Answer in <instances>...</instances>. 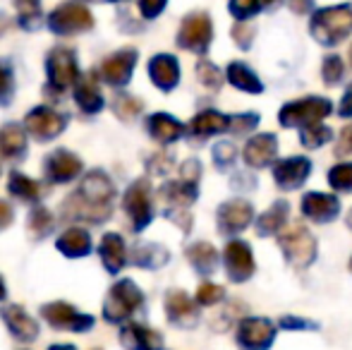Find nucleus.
Listing matches in <instances>:
<instances>
[{
	"instance_id": "11",
	"label": "nucleus",
	"mask_w": 352,
	"mask_h": 350,
	"mask_svg": "<svg viewBox=\"0 0 352 350\" xmlns=\"http://www.w3.org/2000/svg\"><path fill=\"white\" fill-rule=\"evenodd\" d=\"M41 317L46 319L51 327L56 329H65V331H87V329L94 327V317L89 314H82L77 307L67 303H48L41 307Z\"/></svg>"
},
{
	"instance_id": "48",
	"label": "nucleus",
	"mask_w": 352,
	"mask_h": 350,
	"mask_svg": "<svg viewBox=\"0 0 352 350\" xmlns=\"http://www.w3.org/2000/svg\"><path fill=\"white\" fill-rule=\"evenodd\" d=\"M166 3H168V0H140V10H142V14L146 19H153V17H158V14L163 12Z\"/></svg>"
},
{
	"instance_id": "29",
	"label": "nucleus",
	"mask_w": 352,
	"mask_h": 350,
	"mask_svg": "<svg viewBox=\"0 0 352 350\" xmlns=\"http://www.w3.org/2000/svg\"><path fill=\"white\" fill-rule=\"evenodd\" d=\"M0 154L5 159H22L27 154V135H24V127L8 122V125L0 127Z\"/></svg>"
},
{
	"instance_id": "58",
	"label": "nucleus",
	"mask_w": 352,
	"mask_h": 350,
	"mask_svg": "<svg viewBox=\"0 0 352 350\" xmlns=\"http://www.w3.org/2000/svg\"><path fill=\"white\" fill-rule=\"evenodd\" d=\"M350 61H352V48H350Z\"/></svg>"
},
{
	"instance_id": "44",
	"label": "nucleus",
	"mask_w": 352,
	"mask_h": 350,
	"mask_svg": "<svg viewBox=\"0 0 352 350\" xmlns=\"http://www.w3.org/2000/svg\"><path fill=\"white\" fill-rule=\"evenodd\" d=\"M14 96V77L5 63H0V106H8Z\"/></svg>"
},
{
	"instance_id": "32",
	"label": "nucleus",
	"mask_w": 352,
	"mask_h": 350,
	"mask_svg": "<svg viewBox=\"0 0 352 350\" xmlns=\"http://www.w3.org/2000/svg\"><path fill=\"white\" fill-rule=\"evenodd\" d=\"M228 80H230L232 87L242 89V91H247V94H261L264 91L261 80L245 65V63H230V65H228Z\"/></svg>"
},
{
	"instance_id": "16",
	"label": "nucleus",
	"mask_w": 352,
	"mask_h": 350,
	"mask_svg": "<svg viewBox=\"0 0 352 350\" xmlns=\"http://www.w3.org/2000/svg\"><path fill=\"white\" fill-rule=\"evenodd\" d=\"M309 173H311V161L305 159V156L283 159L274 166V180L280 190H297V187L305 185Z\"/></svg>"
},
{
	"instance_id": "17",
	"label": "nucleus",
	"mask_w": 352,
	"mask_h": 350,
	"mask_svg": "<svg viewBox=\"0 0 352 350\" xmlns=\"http://www.w3.org/2000/svg\"><path fill=\"white\" fill-rule=\"evenodd\" d=\"M276 154H278V137L271 135V132H264V135H256L247 142L245 151V164L250 168H266L276 161Z\"/></svg>"
},
{
	"instance_id": "53",
	"label": "nucleus",
	"mask_w": 352,
	"mask_h": 350,
	"mask_svg": "<svg viewBox=\"0 0 352 350\" xmlns=\"http://www.w3.org/2000/svg\"><path fill=\"white\" fill-rule=\"evenodd\" d=\"M338 113H340L343 118H350V116H352V85L348 87V91L343 94V101H340Z\"/></svg>"
},
{
	"instance_id": "6",
	"label": "nucleus",
	"mask_w": 352,
	"mask_h": 350,
	"mask_svg": "<svg viewBox=\"0 0 352 350\" xmlns=\"http://www.w3.org/2000/svg\"><path fill=\"white\" fill-rule=\"evenodd\" d=\"M122 209L130 216L132 230H144L153 219V201H151V182L148 180H135L125 192Z\"/></svg>"
},
{
	"instance_id": "4",
	"label": "nucleus",
	"mask_w": 352,
	"mask_h": 350,
	"mask_svg": "<svg viewBox=\"0 0 352 350\" xmlns=\"http://www.w3.org/2000/svg\"><path fill=\"white\" fill-rule=\"evenodd\" d=\"M142 303H144V295L137 288L135 281L122 278L108 290V298L103 303V317L111 324H120L125 319H130L142 307Z\"/></svg>"
},
{
	"instance_id": "41",
	"label": "nucleus",
	"mask_w": 352,
	"mask_h": 350,
	"mask_svg": "<svg viewBox=\"0 0 352 350\" xmlns=\"http://www.w3.org/2000/svg\"><path fill=\"white\" fill-rule=\"evenodd\" d=\"M235 156H237V149H235L232 142H218V144L213 146V161H216V166L221 171L230 168L232 161H235Z\"/></svg>"
},
{
	"instance_id": "40",
	"label": "nucleus",
	"mask_w": 352,
	"mask_h": 350,
	"mask_svg": "<svg viewBox=\"0 0 352 350\" xmlns=\"http://www.w3.org/2000/svg\"><path fill=\"white\" fill-rule=\"evenodd\" d=\"M197 77H199L201 85L206 89H211V91H218V89H221L223 75H221V70L209 61H201L199 65H197Z\"/></svg>"
},
{
	"instance_id": "13",
	"label": "nucleus",
	"mask_w": 352,
	"mask_h": 350,
	"mask_svg": "<svg viewBox=\"0 0 352 350\" xmlns=\"http://www.w3.org/2000/svg\"><path fill=\"white\" fill-rule=\"evenodd\" d=\"M218 230L223 235H237L252 223L254 219V206L245 199H230V201H223L218 206Z\"/></svg>"
},
{
	"instance_id": "18",
	"label": "nucleus",
	"mask_w": 352,
	"mask_h": 350,
	"mask_svg": "<svg viewBox=\"0 0 352 350\" xmlns=\"http://www.w3.org/2000/svg\"><path fill=\"white\" fill-rule=\"evenodd\" d=\"M166 314L170 319V324L182 329H192L199 322V314H197V303L182 290H170L166 295Z\"/></svg>"
},
{
	"instance_id": "3",
	"label": "nucleus",
	"mask_w": 352,
	"mask_h": 350,
	"mask_svg": "<svg viewBox=\"0 0 352 350\" xmlns=\"http://www.w3.org/2000/svg\"><path fill=\"white\" fill-rule=\"evenodd\" d=\"M333 106H331L329 98L321 96H307L300 101H290L280 108L278 120L283 127H311V125H321L326 116H331Z\"/></svg>"
},
{
	"instance_id": "54",
	"label": "nucleus",
	"mask_w": 352,
	"mask_h": 350,
	"mask_svg": "<svg viewBox=\"0 0 352 350\" xmlns=\"http://www.w3.org/2000/svg\"><path fill=\"white\" fill-rule=\"evenodd\" d=\"M290 8L295 10L297 14H307L311 10V0H290Z\"/></svg>"
},
{
	"instance_id": "9",
	"label": "nucleus",
	"mask_w": 352,
	"mask_h": 350,
	"mask_svg": "<svg viewBox=\"0 0 352 350\" xmlns=\"http://www.w3.org/2000/svg\"><path fill=\"white\" fill-rule=\"evenodd\" d=\"M213 36L211 19L206 12H195L190 17L182 19V27L177 32V46L187 48V51L195 53H206Z\"/></svg>"
},
{
	"instance_id": "22",
	"label": "nucleus",
	"mask_w": 352,
	"mask_h": 350,
	"mask_svg": "<svg viewBox=\"0 0 352 350\" xmlns=\"http://www.w3.org/2000/svg\"><path fill=\"white\" fill-rule=\"evenodd\" d=\"M0 314H3L5 324H8V329L12 331L14 338L29 343L38 336V324L24 312V307H19V305H8V307L0 309Z\"/></svg>"
},
{
	"instance_id": "24",
	"label": "nucleus",
	"mask_w": 352,
	"mask_h": 350,
	"mask_svg": "<svg viewBox=\"0 0 352 350\" xmlns=\"http://www.w3.org/2000/svg\"><path fill=\"white\" fill-rule=\"evenodd\" d=\"M230 125H232L230 116H223L218 111H201L199 116L192 118L187 132L192 137H211V135H221V132H230Z\"/></svg>"
},
{
	"instance_id": "47",
	"label": "nucleus",
	"mask_w": 352,
	"mask_h": 350,
	"mask_svg": "<svg viewBox=\"0 0 352 350\" xmlns=\"http://www.w3.org/2000/svg\"><path fill=\"white\" fill-rule=\"evenodd\" d=\"M199 175H201V164H199V161L190 159V161H185V164H182V168H180L182 180L197 182V185H199Z\"/></svg>"
},
{
	"instance_id": "12",
	"label": "nucleus",
	"mask_w": 352,
	"mask_h": 350,
	"mask_svg": "<svg viewBox=\"0 0 352 350\" xmlns=\"http://www.w3.org/2000/svg\"><path fill=\"white\" fill-rule=\"evenodd\" d=\"M24 130H27L34 140L48 142L65 130V118L58 111H53V108L38 106L27 113V118H24Z\"/></svg>"
},
{
	"instance_id": "28",
	"label": "nucleus",
	"mask_w": 352,
	"mask_h": 350,
	"mask_svg": "<svg viewBox=\"0 0 352 350\" xmlns=\"http://www.w3.org/2000/svg\"><path fill=\"white\" fill-rule=\"evenodd\" d=\"M56 248H58V252H63L65 257H72V259L87 257V254L91 252V235L84 228H70L56 240Z\"/></svg>"
},
{
	"instance_id": "31",
	"label": "nucleus",
	"mask_w": 352,
	"mask_h": 350,
	"mask_svg": "<svg viewBox=\"0 0 352 350\" xmlns=\"http://www.w3.org/2000/svg\"><path fill=\"white\" fill-rule=\"evenodd\" d=\"M287 211H290V206H287L285 199L274 201V206H269V209L256 219V230H259V235L278 233L287 221Z\"/></svg>"
},
{
	"instance_id": "39",
	"label": "nucleus",
	"mask_w": 352,
	"mask_h": 350,
	"mask_svg": "<svg viewBox=\"0 0 352 350\" xmlns=\"http://www.w3.org/2000/svg\"><path fill=\"white\" fill-rule=\"evenodd\" d=\"M329 182L338 192H352V164H338L329 171Z\"/></svg>"
},
{
	"instance_id": "26",
	"label": "nucleus",
	"mask_w": 352,
	"mask_h": 350,
	"mask_svg": "<svg viewBox=\"0 0 352 350\" xmlns=\"http://www.w3.org/2000/svg\"><path fill=\"white\" fill-rule=\"evenodd\" d=\"M98 254H101V262L111 274H120L122 266L127 264V250L125 240L118 233H106L98 245Z\"/></svg>"
},
{
	"instance_id": "7",
	"label": "nucleus",
	"mask_w": 352,
	"mask_h": 350,
	"mask_svg": "<svg viewBox=\"0 0 352 350\" xmlns=\"http://www.w3.org/2000/svg\"><path fill=\"white\" fill-rule=\"evenodd\" d=\"M94 27V17L84 5L79 3H63L60 8H56L48 17V29L53 34H79V32H89Z\"/></svg>"
},
{
	"instance_id": "55",
	"label": "nucleus",
	"mask_w": 352,
	"mask_h": 350,
	"mask_svg": "<svg viewBox=\"0 0 352 350\" xmlns=\"http://www.w3.org/2000/svg\"><path fill=\"white\" fill-rule=\"evenodd\" d=\"M48 350H77L74 346H67V343H58V346H51Z\"/></svg>"
},
{
	"instance_id": "23",
	"label": "nucleus",
	"mask_w": 352,
	"mask_h": 350,
	"mask_svg": "<svg viewBox=\"0 0 352 350\" xmlns=\"http://www.w3.org/2000/svg\"><path fill=\"white\" fill-rule=\"evenodd\" d=\"M74 101L84 113H98L103 108V94L98 87L96 72H87L74 85Z\"/></svg>"
},
{
	"instance_id": "15",
	"label": "nucleus",
	"mask_w": 352,
	"mask_h": 350,
	"mask_svg": "<svg viewBox=\"0 0 352 350\" xmlns=\"http://www.w3.org/2000/svg\"><path fill=\"white\" fill-rule=\"evenodd\" d=\"M137 63V51L135 48H125V51H118L113 56H108L101 63V77L111 87H125L132 77Z\"/></svg>"
},
{
	"instance_id": "42",
	"label": "nucleus",
	"mask_w": 352,
	"mask_h": 350,
	"mask_svg": "<svg viewBox=\"0 0 352 350\" xmlns=\"http://www.w3.org/2000/svg\"><path fill=\"white\" fill-rule=\"evenodd\" d=\"M226 290L223 285H216V283H201L199 290H197V303L204 305V307H211V305L221 303Z\"/></svg>"
},
{
	"instance_id": "8",
	"label": "nucleus",
	"mask_w": 352,
	"mask_h": 350,
	"mask_svg": "<svg viewBox=\"0 0 352 350\" xmlns=\"http://www.w3.org/2000/svg\"><path fill=\"white\" fill-rule=\"evenodd\" d=\"M46 70H48V85L56 89V91H65L72 85H77L79 80L77 58H74V51H70V48H56V51L48 53Z\"/></svg>"
},
{
	"instance_id": "51",
	"label": "nucleus",
	"mask_w": 352,
	"mask_h": 350,
	"mask_svg": "<svg viewBox=\"0 0 352 350\" xmlns=\"http://www.w3.org/2000/svg\"><path fill=\"white\" fill-rule=\"evenodd\" d=\"M12 206L8 204V201H3L0 199V230H5L10 223H12Z\"/></svg>"
},
{
	"instance_id": "10",
	"label": "nucleus",
	"mask_w": 352,
	"mask_h": 350,
	"mask_svg": "<svg viewBox=\"0 0 352 350\" xmlns=\"http://www.w3.org/2000/svg\"><path fill=\"white\" fill-rule=\"evenodd\" d=\"M276 341V327L264 317H247L237 327V346L242 350H269Z\"/></svg>"
},
{
	"instance_id": "27",
	"label": "nucleus",
	"mask_w": 352,
	"mask_h": 350,
	"mask_svg": "<svg viewBox=\"0 0 352 350\" xmlns=\"http://www.w3.org/2000/svg\"><path fill=\"white\" fill-rule=\"evenodd\" d=\"M146 130L156 142H161V144H170V142L177 140V137H182L185 127H182V122L177 120V118L168 116V113H153L146 122Z\"/></svg>"
},
{
	"instance_id": "45",
	"label": "nucleus",
	"mask_w": 352,
	"mask_h": 350,
	"mask_svg": "<svg viewBox=\"0 0 352 350\" xmlns=\"http://www.w3.org/2000/svg\"><path fill=\"white\" fill-rule=\"evenodd\" d=\"M256 122H259V116H256V113H242V116L232 118L230 132H235V135H245V132L254 130Z\"/></svg>"
},
{
	"instance_id": "50",
	"label": "nucleus",
	"mask_w": 352,
	"mask_h": 350,
	"mask_svg": "<svg viewBox=\"0 0 352 350\" xmlns=\"http://www.w3.org/2000/svg\"><path fill=\"white\" fill-rule=\"evenodd\" d=\"M148 171H151V173H158V175H163V173H168V171H170V159H168V156H163V154H158V156H153L151 161H148Z\"/></svg>"
},
{
	"instance_id": "20",
	"label": "nucleus",
	"mask_w": 352,
	"mask_h": 350,
	"mask_svg": "<svg viewBox=\"0 0 352 350\" xmlns=\"http://www.w3.org/2000/svg\"><path fill=\"white\" fill-rule=\"evenodd\" d=\"M43 171H46L48 180L60 185V182H70L82 173V161H79V156L72 154V151L58 149L46 159V168Z\"/></svg>"
},
{
	"instance_id": "2",
	"label": "nucleus",
	"mask_w": 352,
	"mask_h": 350,
	"mask_svg": "<svg viewBox=\"0 0 352 350\" xmlns=\"http://www.w3.org/2000/svg\"><path fill=\"white\" fill-rule=\"evenodd\" d=\"M352 32V8L338 5V8H324L311 17V36L324 46H336L345 41Z\"/></svg>"
},
{
	"instance_id": "36",
	"label": "nucleus",
	"mask_w": 352,
	"mask_h": 350,
	"mask_svg": "<svg viewBox=\"0 0 352 350\" xmlns=\"http://www.w3.org/2000/svg\"><path fill=\"white\" fill-rule=\"evenodd\" d=\"M53 228V214L48 209H43V206H38V209L32 211V216H29V230L34 233V238H46L48 233H51Z\"/></svg>"
},
{
	"instance_id": "21",
	"label": "nucleus",
	"mask_w": 352,
	"mask_h": 350,
	"mask_svg": "<svg viewBox=\"0 0 352 350\" xmlns=\"http://www.w3.org/2000/svg\"><path fill=\"white\" fill-rule=\"evenodd\" d=\"M148 77L158 89L163 91H173L180 82V65L173 56L168 53H161V56H153L151 63H148Z\"/></svg>"
},
{
	"instance_id": "35",
	"label": "nucleus",
	"mask_w": 352,
	"mask_h": 350,
	"mask_svg": "<svg viewBox=\"0 0 352 350\" xmlns=\"http://www.w3.org/2000/svg\"><path fill=\"white\" fill-rule=\"evenodd\" d=\"M14 8H17L19 24L24 29L36 27L38 17H41V0H14Z\"/></svg>"
},
{
	"instance_id": "57",
	"label": "nucleus",
	"mask_w": 352,
	"mask_h": 350,
	"mask_svg": "<svg viewBox=\"0 0 352 350\" xmlns=\"http://www.w3.org/2000/svg\"><path fill=\"white\" fill-rule=\"evenodd\" d=\"M348 228H352V209H350V214H348Z\"/></svg>"
},
{
	"instance_id": "52",
	"label": "nucleus",
	"mask_w": 352,
	"mask_h": 350,
	"mask_svg": "<svg viewBox=\"0 0 352 350\" xmlns=\"http://www.w3.org/2000/svg\"><path fill=\"white\" fill-rule=\"evenodd\" d=\"M280 324L285 329H314L316 324H311V322H305V319H297V317H283L280 319Z\"/></svg>"
},
{
	"instance_id": "49",
	"label": "nucleus",
	"mask_w": 352,
	"mask_h": 350,
	"mask_svg": "<svg viewBox=\"0 0 352 350\" xmlns=\"http://www.w3.org/2000/svg\"><path fill=\"white\" fill-rule=\"evenodd\" d=\"M336 154L352 156V125H348L343 132H340V142H338V146H336Z\"/></svg>"
},
{
	"instance_id": "59",
	"label": "nucleus",
	"mask_w": 352,
	"mask_h": 350,
	"mask_svg": "<svg viewBox=\"0 0 352 350\" xmlns=\"http://www.w3.org/2000/svg\"><path fill=\"white\" fill-rule=\"evenodd\" d=\"M350 269H352V262H350Z\"/></svg>"
},
{
	"instance_id": "56",
	"label": "nucleus",
	"mask_w": 352,
	"mask_h": 350,
	"mask_svg": "<svg viewBox=\"0 0 352 350\" xmlns=\"http://www.w3.org/2000/svg\"><path fill=\"white\" fill-rule=\"evenodd\" d=\"M5 298V285H3V281H0V300Z\"/></svg>"
},
{
	"instance_id": "34",
	"label": "nucleus",
	"mask_w": 352,
	"mask_h": 350,
	"mask_svg": "<svg viewBox=\"0 0 352 350\" xmlns=\"http://www.w3.org/2000/svg\"><path fill=\"white\" fill-rule=\"evenodd\" d=\"M8 190H10V195H14L17 199H24V201L38 199V192H41L32 177H27V175H22V173H10Z\"/></svg>"
},
{
	"instance_id": "19",
	"label": "nucleus",
	"mask_w": 352,
	"mask_h": 350,
	"mask_svg": "<svg viewBox=\"0 0 352 350\" xmlns=\"http://www.w3.org/2000/svg\"><path fill=\"white\" fill-rule=\"evenodd\" d=\"M302 214L314 221V223H326V221H333L340 214V201L333 195L307 192L302 197Z\"/></svg>"
},
{
	"instance_id": "30",
	"label": "nucleus",
	"mask_w": 352,
	"mask_h": 350,
	"mask_svg": "<svg viewBox=\"0 0 352 350\" xmlns=\"http://www.w3.org/2000/svg\"><path fill=\"white\" fill-rule=\"evenodd\" d=\"M187 259L201 276H211L218 266V252L211 243H195L187 248Z\"/></svg>"
},
{
	"instance_id": "33",
	"label": "nucleus",
	"mask_w": 352,
	"mask_h": 350,
	"mask_svg": "<svg viewBox=\"0 0 352 350\" xmlns=\"http://www.w3.org/2000/svg\"><path fill=\"white\" fill-rule=\"evenodd\" d=\"M168 250L163 248V245H142V248L135 250V254H132V262L137 266H144V269H158V266H163L168 262Z\"/></svg>"
},
{
	"instance_id": "37",
	"label": "nucleus",
	"mask_w": 352,
	"mask_h": 350,
	"mask_svg": "<svg viewBox=\"0 0 352 350\" xmlns=\"http://www.w3.org/2000/svg\"><path fill=\"white\" fill-rule=\"evenodd\" d=\"M300 140L307 149H319L326 142H331V130L324 125H311V127H302L300 130Z\"/></svg>"
},
{
	"instance_id": "14",
	"label": "nucleus",
	"mask_w": 352,
	"mask_h": 350,
	"mask_svg": "<svg viewBox=\"0 0 352 350\" xmlns=\"http://www.w3.org/2000/svg\"><path fill=\"white\" fill-rule=\"evenodd\" d=\"M223 259H226L228 278L235 281V283H245L256 269L252 248L245 243V240H230V243L226 245Z\"/></svg>"
},
{
	"instance_id": "43",
	"label": "nucleus",
	"mask_w": 352,
	"mask_h": 350,
	"mask_svg": "<svg viewBox=\"0 0 352 350\" xmlns=\"http://www.w3.org/2000/svg\"><path fill=\"white\" fill-rule=\"evenodd\" d=\"M343 72H345V65L338 56H329L324 61V70H321V75H324L326 85H338V82L343 80Z\"/></svg>"
},
{
	"instance_id": "25",
	"label": "nucleus",
	"mask_w": 352,
	"mask_h": 350,
	"mask_svg": "<svg viewBox=\"0 0 352 350\" xmlns=\"http://www.w3.org/2000/svg\"><path fill=\"white\" fill-rule=\"evenodd\" d=\"M120 343L127 350H161L163 338L142 324H127L120 331Z\"/></svg>"
},
{
	"instance_id": "46",
	"label": "nucleus",
	"mask_w": 352,
	"mask_h": 350,
	"mask_svg": "<svg viewBox=\"0 0 352 350\" xmlns=\"http://www.w3.org/2000/svg\"><path fill=\"white\" fill-rule=\"evenodd\" d=\"M232 39L240 48H250L252 39H254V29L250 24H237V27H232Z\"/></svg>"
},
{
	"instance_id": "38",
	"label": "nucleus",
	"mask_w": 352,
	"mask_h": 350,
	"mask_svg": "<svg viewBox=\"0 0 352 350\" xmlns=\"http://www.w3.org/2000/svg\"><path fill=\"white\" fill-rule=\"evenodd\" d=\"M113 111H116V116L120 118V120H132V118L140 116L142 101L135 96H130V94H120V96L113 101Z\"/></svg>"
},
{
	"instance_id": "1",
	"label": "nucleus",
	"mask_w": 352,
	"mask_h": 350,
	"mask_svg": "<svg viewBox=\"0 0 352 350\" xmlns=\"http://www.w3.org/2000/svg\"><path fill=\"white\" fill-rule=\"evenodd\" d=\"M113 195L116 185L103 171H91L82 180L79 190L67 197L63 204V214L72 221H89V223H103L113 214Z\"/></svg>"
},
{
	"instance_id": "5",
	"label": "nucleus",
	"mask_w": 352,
	"mask_h": 350,
	"mask_svg": "<svg viewBox=\"0 0 352 350\" xmlns=\"http://www.w3.org/2000/svg\"><path fill=\"white\" fill-rule=\"evenodd\" d=\"M278 245L285 259L295 269H307L316 257V240L305 226H292L278 235Z\"/></svg>"
}]
</instances>
